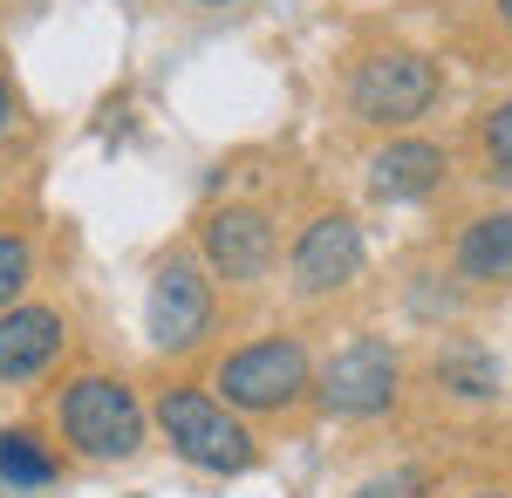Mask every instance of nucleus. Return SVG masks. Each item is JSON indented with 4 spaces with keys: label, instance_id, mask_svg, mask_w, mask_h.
Here are the masks:
<instances>
[{
    "label": "nucleus",
    "instance_id": "1",
    "mask_svg": "<svg viewBox=\"0 0 512 498\" xmlns=\"http://www.w3.org/2000/svg\"><path fill=\"white\" fill-rule=\"evenodd\" d=\"M55 417H62V437L82 458H137L144 451V410L117 376H76L62 389Z\"/></svg>",
    "mask_w": 512,
    "mask_h": 498
},
{
    "label": "nucleus",
    "instance_id": "2",
    "mask_svg": "<svg viewBox=\"0 0 512 498\" xmlns=\"http://www.w3.org/2000/svg\"><path fill=\"white\" fill-rule=\"evenodd\" d=\"M158 423H164V437H171V451L185 464H198V471H246L253 464L246 423L219 396H205V389H164Z\"/></svg>",
    "mask_w": 512,
    "mask_h": 498
},
{
    "label": "nucleus",
    "instance_id": "3",
    "mask_svg": "<svg viewBox=\"0 0 512 498\" xmlns=\"http://www.w3.org/2000/svg\"><path fill=\"white\" fill-rule=\"evenodd\" d=\"M308 348L274 335V342H253V348H233L226 362H219V403L226 410H246V417H274L287 403H301V389H308Z\"/></svg>",
    "mask_w": 512,
    "mask_h": 498
},
{
    "label": "nucleus",
    "instance_id": "4",
    "mask_svg": "<svg viewBox=\"0 0 512 498\" xmlns=\"http://www.w3.org/2000/svg\"><path fill=\"white\" fill-rule=\"evenodd\" d=\"M437 103V69L424 55H410V48H383V55H369L349 82V110L362 123H410V116H424Z\"/></svg>",
    "mask_w": 512,
    "mask_h": 498
},
{
    "label": "nucleus",
    "instance_id": "5",
    "mask_svg": "<svg viewBox=\"0 0 512 498\" xmlns=\"http://www.w3.org/2000/svg\"><path fill=\"white\" fill-rule=\"evenodd\" d=\"M396 376H403L396 348L376 342V335H355L349 348L328 355V369H321V403H328L335 417H383L396 403Z\"/></svg>",
    "mask_w": 512,
    "mask_h": 498
},
{
    "label": "nucleus",
    "instance_id": "6",
    "mask_svg": "<svg viewBox=\"0 0 512 498\" xmlns=\"http://www.w3.org/2000/svg\"><path fill=\"white\" fill-rule=\"evenodd\" d=\"M144 328L158 348H192L212 328V280L192 260H164L151 273V301H144Z\"/></svg>",
    "mask_w": 512,
    "mask_h": 498
},
{
    "label": "nucleus",
    "instance_id": "7",
    "mask_svg": "<svg viewBox=\"0 0 512 498\" xmlns=\"http://www.w3.org/2000/svg\"><path fill=\"white\" fill-rule=\"evenodd\" d=\"M198 246H205V267L219 280H260L274 267V219L260 205H219L205 226H198Z\"/></svg>",
    "mask_w": 512,
    "mask_h": 498
},
{
    "label": "nucleus",
    "instance_id": "8",
    "mask_svg": "<svg viewBox=\"0 0 512 498\" xmlns=\"http://www.w3.org/2000/svg\"><path fill=\"white\" fill-rule=\"evenodd\" d=\"M362 253L369 246H362V226L349 212H321L315 226L294 239V287L301 294H335L362 273Z\"/></svg>",
    "mask_w": 512,
    "mask_h": 498
},
{
    "label": "nucleus",
    "instance_id": "9",
    "mask_svg": "<svg viewBox=\"0 0 512 498\" xmlns=\"http://www.w3.org/2000/svg\"><path fill=\"white\" fill-rule=\"evenodd\" d=\"M69 348V321L55 307H7L0 314V383H28Z\"/></svg>",
    "mask_w": 512,
    "mask_h": 498
},
{
    "label": "nucleus",
    "instance_id": "10",
    "mask_svg": "<svg viewBox=\"0 0 512 498\" xmlns=\"http://www.w3.org/2000/svg\"><path fill=\"white\" fill-rule=\"evenodd\" d=\"M444 171H451V157L424 144V137H396L383 151L369 157V192L376 198H424L444 185Z\"/></svg>",
    "mask_w": 512,
    "mask_h": 498
},
{
    "label": "nucleus",
    "instance_id": "11",
    "mask_svg": "<svg viewBox=\"0 0 512 498\" xmlns=\"http://www.w3.org/2000/svg\"><path fill=\"white\" fill-rule=\"evenodd\" d=\"M458 273L465 280H512V212H485L458 239Z\"/></svg>",
    "mask_w": 512,
    "mask_h": 498
},
{
    "label": "nucleus",
    "instance_id": "12",
    "mask_svg": "<svg viewBox=\"0 0 512 498\" xmlns=\"http://www.w3.org/2000/svg\"><path fill=\"white\" fill-rule=\"evenodd\" d=\"M55 478H62V458L41 444L35 430H0V485L41 492V485H55Z\"/></svg>",
    "mask_w": 512,
    "mask_h": 498
},
{
    "label": "nucleus",
    "instance_id": "13",
    "mask_svg": "<svg viewBox=\"0 0 512 498\" xmlns=\"http://www.w3.org/2000/svg\"><path fill=\"white\" fill-rule=\"evenodd\" d=\"M437 383L458 389V396H492V389H499V362L472 342H451L437 355Z\"/></svg>",
    "mask_w": 512,
    "mask_h": 498
},
{
    "label": "nucleus",
    "instance_id": "14",
    "mask_svg": "<svg viewBox=\"0 0 512 498\" xmlns=\"http://www.w3.org/2000/svg\"><path fill=\"white\" fill-rule=\"evenodd\" d=\"M28 273H35V246H28L21 232H0V314H7L14 294L28 287Z\"/></svg>",
    "mask_w": 512,
    "mask_h": 498
},
{
    "label": "nucleus",
    "instance_id": "15",
    "mask_svg": "<svg viewBox=\"0 0 512 498\" xmlns=\"http://www.w3.org/2000/svg\"><path fill=\"white\" fill-rule=\"evenodd\" d=\"M355 498H431V478L424 471H410V464H396V471H376V478H362Z\"/></svg>",
    "mask_w": 512,
    "mask_h": 498
},
{
    "label": "nucleus",
    "instance_id": "16",
    "mask_svg": "<svg viewBox=\"0 0 512 498\" xmlns=\"http://www.w3.org/2000/svg\"><path fill=\"white\" fill-rule=\"evenodd\" d=\"M478 144H485V164H492V178H512V103H499V110L485 116Z\"/></svg>",
    "mask_w": 512,
    "mask_h": 498
},
{
    "label": "nucleus",
    "instance_id": "17",
    "mask_svg": "<svg viewBox=\"0 0 512 498\" xmlns=\"http://www.w3.org/2000/svg\"><path fill=\"white\" fill-rule=\"evenodd\" d=\"M7 123H14V89H7V76H0V137H7Z\"/></svg>",
    "mask_w": 512,
    "mask_h": 498
},
{
    "label": "nucleus",
    "instance_id": "18",
    "mask_svg": "<svg viewBox=\"0 0 512 498\" xmlns=\"http://www.w3.org/2000/svg\"><path fill=\"white\" fill-rule=\"evenodd\" d=\"M472 498H512V492H472Z\"/></svg>",
    "mask_w": 512,
    "mask_h": 498
},
{
    "label": "nucleus",
    "instance_id": "19",
    "mask_svg": "<svg viewBox=\"0 0 512 498\" xmlns=\"http://www.w3.org/2000/svg\"><path fill=\"white\" fill-rule=\"evenodd\" d=\"M499 14H506V21H512V0H499Z\"/></svg>",
    "mask_w": 512,
    "mask_h": 498
}]
</instances>
